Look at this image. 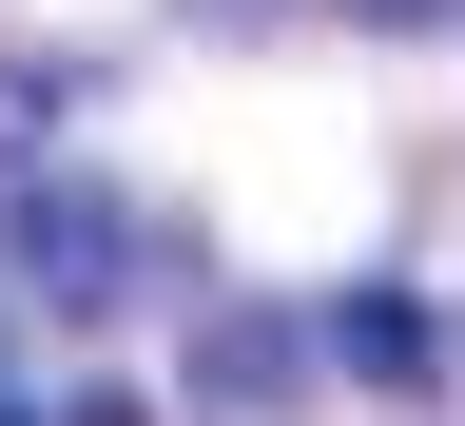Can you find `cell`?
<instances>
[{
  "label": "cell",
  "instance_id": "obj_1",
  "mask_svg": "<svg viewBox=\"0 0 465 426\" xmlns=\"http://www.w3.org/2000/svg\"><path fill=\"white\" fill-rule=\"evenodd\" d=\"M0 272H20L39 311H116V291H136V233H116V194L39 174V194H20V233H0Z\"/></svg>",
  "mask_w": 465,
  "mask_h": 426
},
{
  "label": "cell",
  "instance_id": "obj_2",
  "mask_svg": "<svg viewBox=\"0 0 465 426\" xmlns=\"http://www.w3.org/2000/svg\"><path fill=\"white\" fill-rule=\"evenodd\" d=\"M330 349H349L369 388H446V311H427V291H349V311H330Z\"/></svg>",
  "mask_w": 465,
  "mask_h": 426
},
{
  "label": "cell",
  "instance_id": "obj_3",
  "mask_svg": "<svg viewBox=\"0 0 465 426\" xmlns=\"http://www.w3.org/2000/svg\"><path fill=\"white\" fill-rule=\"evenodd\" d=\"M272 388H291V330L232 311V330H213V407H272Z\"/></svg>",
  "mask_w": 465,
  "mask_h": 426
},
{
  "label": "cell",
  "instance_id": "obj_4",
  "mask_svg": "<svg viewBox=\"0 0 465 426\" xmlns=\"http://www.w3.org/2000/svg\"><path fill=\"white\" fill-rule=\"evenodd\" d=\"M349 20H446V0H349Z\"/></svg>",
  "mask_w": 465,
  "mask_h": 426
},
{
  "label": "cell",
  "instance_id": "obj_5",
  "mask_svg": "<svg viewBox=\"0 0 465 426\" xmlns=\"http://www.w3.org/2000/svg\"><path fill=\"white\" fill-rule=\"evenodd\" d=\"M213 20H232V0H213Z\"/></svg>",
  "mask_w": 465,
  "mask_h": 426
}]
</instances>
